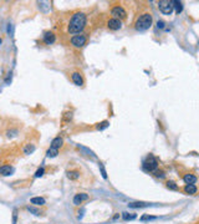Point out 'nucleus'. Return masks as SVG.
Segmentation results:
<instances>
[{
	"label": "nucleus",
	"mask_w": 199,
	"mask_h": 224,
	"mask_svg": "<svg viewBox=\"0 0 199 224\" xmlns=\"http://www.w3.org/2000/svg\"><path fill=\"white\" fill-rule=\"evenodd\" d=\"M86 25V15L84 12H75L72 15L69 25H67V31L70 34H77L80 31H82Z\"/></svg>",
	"instance_id": "1"
},
{
	"label": "nucleus",
	"mask_w": 199,
	"mask_h": 224,
	"mask_svg": "<svg viewBox=\"0 0 199 224\" xmlns=\"http://www.w3.org/2000/svg\"><path fill=\"white\" fill-rule=\"evenodd\" d=\"M152 25V15L148 12H144V14L139 15L135 22V28L138 31H146L151 28Z\"/></svg>",
	"instance_id": "2"
},
{
	"label": "nucleus",
	"mask_w": 199,
	"mask_h": 224,
	"mask_svg": "<svg viewBox=\"0 0 199 224\" xmlns=\"http://www.w3.org/2000/svg\"><path fill=\"white\" fill-rule=\"evenodd\" d=\"M143 169L146 172H154L156 169H158V161L156 160V157L152 154H148L147 158L143 161Z\"/></svg>",
	"instance_id": "3"
},
{
	"label": "nucleus",
	"mask_w": 199,
	"mask_h": 224,
	"mask_svg": "<svg viewBox=\"0 0 199 224\" xmlns=\"http://www.w3.org/2000/svg\"><path fill=\"white\" fill-rule=\"evenodd\" d=\"M158 8L161 10L162 14L164 15H170L173 12L174 8H173V0H161L158 3Z\"/></svg>",
	"instance_id": "4"
},
{
	"label": "nucleus",
	"mask_w": 199,
	"mask_h": 224,
	"mask_svg": "<svg viewBox=\"0 0 199 224\" xmlns=\"http://www.w3.org/2000/svg\"><path fill=\"white\" fill-rule=\"evenodd\" d=\"M111 14L115 16V19H118V20H123L127 18V12L126 10L122 8V6H115L112 10H111Z\"/></svg>",
	"instance_id": "5"
},
{
	"label": "nucleus",
	"mask_w": 199,
	"mask_h": 224,
	"mask_svg": "<svg viewBox=\"0 0 199 224\" xmlns=\"http://www.w3.org/2000/svg\"><path fill=\"white\" fill-rule=\"evenodd\" d=\"M86 41H87V39H86L85 35H75L71 39V44L75 47H82V46H85L86 45Z\"/></svg>",
	"instance_id": "6"
},
{
	"label": "nucleus",
	"mask_w": 199,
	"mask_h": 224,
	"mask_svg": "<svg viewBox=\"0 0 199 224\" xmlns=\"http://www.w3.org/2000/svg\"><path fill=\"white\" fill-rule=\"evenodd\" d=\"M107 26H108V29L110 30H113V31H116V30H119L122 28V22H121V20H118V19H110L108 20V22H107Z\"/></svg>",
	"instance_id": "7"
},
{
	"label": "nucleus",
	"mask_w": 199,
	"mask_h": 224,
	"mask_svg": "<svg viewBox=\"0 0 199 224\" xmlns=\"http://www.w3.org/2000/svg\"><path fill=\"white\" fill-rule=\"evenodd\" d=\"M55 40H56V37H55V34H54V33H51V31H46V33L44 34V43H45L46 45H51V44H54V43H55Z\"/></svg>",
	"instance_id": "8"
},
{
	"label": "nucleus",
	"mask_w": 199,
	"mask_h": 224,
	"mask_svg": "<svg viewBox=\"0 0 199 224\" xmlns=\"http://www.w3.org/2000/svg\"><path fill=\"white\" fill-rule=\"evenodd\" d=\"M71 80H72V82H74L75 85H77V86H82V85H84V78H82V76L80 75L78 72H74V74L71 75Z\"/></svg>",
	"instance_id": "9"
},
{
	"label": "nucleus",
	"mask_w": 199,
	"mask_h": 224,
	"mask_svg": "<svg viewBox=\"0 0 199 224\" xmlns=\"http://www.w3.org/2000/svg\"><path fill=\"white\" fill-rule=\"evenodd\" d=\"M87 198H88L87 194H85V193H78V194H76V195L74 197V204L80 205L84 201H86Z\"/></svg>",
	"instance_id": "10"
},
{
	"label": "nucleus",
	"mask_w": 199,
	"mask_h": 224,
	"mask_svg": "<svg viewBox=\"0 0 199 224\" xmlns=\"http://www.w3.org/2000/svg\"><path fill=\"white\" fill-rule=\"evenodd\" d=\"M62 143H63V140H62L61 137H55L54 140L51 141V146H50V147L59 150V148H61V147H62Z\"/></svg>",
	"instance_id": "11"
},
{
	"label": "nucleus",
	"mask_w": 199,
	"mask_h": 224,
	"mask_svg": "<svg viewBox=\"0 0 199 224\" xmlns=\"http://www.w3.org/2000/svg\"><path fill=\"white\" fill-rule=\"evenodd\" d=\"M12 173V167L9 164H4L0 167V174L2 176H10Z\"/></svg>",
	"instance_id": "12"
},
{
	"label": "nucleus",
	"mask_w": 199,
	"mask_h": 224,
	"mask_svg": "<svg viewBox=\"0 0 199 224\" xmlns=\"http://www.w3.org/2000/svg\"><path fill=\"white\" fill-rule=\"evenodd\" d=\"M183 181L185 182V184H194L197 182V177L193 174H185L183 177Z\"/></svg>",
	"instance_id": "13"
},
{
	"label": "nucleus",
	"mask_w": 199,
	"mask_h": 224,
	"mask_svg": "<svg viewBox=\"0 0 199 224\" xmlns=\"http://www.w3.org/2000/svg\"><path fill=\"white\" fill-rule=\"evenodd\" d=\"M30 203L35 204V205H44L45 204V199L43 198V197H34V198L30 199Z\"/></svg>",
	"instance_id": "14"
},
{
	"label": "nucleus",
	"mask_w": 199,
	"mask_h": 224,
	"mask_svg": "<svg viewBox=\"0 0 199 224\" xmlns=\"http://www.w3.org/2000/svg\"><path fill=\"white\" fill-rule=\"evenodd\" d=\"M184 191H185V193H187V194H195L198 189H197V187L194 186V184H187L185 188H184Z\"/></svg>",
	"instance_id": "15"
},
{
	"label": "nucleus",
	"mask_w": 199,
	"mask_h": 224,
	"mask_svg": "<svg viewBox=\"0 0 199 224\" xmlns=\"http://www.w3.org/2000/svg\"><path fill=\"white\" fill-rule=\"evenodd\" d=\"M148 205H149L148 203H144V202H133V203L128 204L129 208H143V207H148Z\"/></svg>",
	"instance_id": "16"
},
{
	"label": "nucleus",
	"mask_w": 199,
	"mask_h": 224,
	"mask_svg": "<svg viewBox=\"0 0 199 224\" xmlns=\"http://www.w3.org/2000/svg\"><path fill=\"white\" fill-rule=\"evenodd\" d=\"M173 8L176 9V12L179 14V12L183 10V4L182 2H178V0H173Z\"/></svg>",
	"instance_id": "17"
},
{
	"label": "nucleus",
	"mask_w": 199,
	"mask_h": 224,
	"mask_svg": "<svg viewBox=\"0 0 199 224\" xmlns=\"http://www.w3.org/2000/svg\"><path fill=\"white\" fill-rule=\"evenodd\" d=\"M122 218H123L125 220H133V219H136V218H137V214L125 212V213H122Z\"/></svg>",
	"instance_id": "18"
},
{
	"label": "nucleus",
	"mask_w": 199,
	"mask_h": 224,
	"mask_svg": "<svg viewBox=\"0 0 199 224\" xmlns=\"http://www.w3.org/2000/svg\"><path fill=\"white\" fill-rule=\"evenodd\" d=\"M46 154H47V157H51V158H54V157H56V156L59 154V150H56V148H52V147H50V148L47 150Z\"/></svg>",
	"instance_id": "19"
},
{
	"label": "nucleus",
	"mask_w": 199,
	"mask_h": 224,
	"mask_svg": "<svg viewBox=\"0 0 199 224\" xmlns=\"http://www.w3.org/2000/svg\"><path fill=\"white\" fill-rule=\"evenodd\" d=\"M167 188H169V189H172V191H178V189H179V187L177 186L174 182H172V181H168V182H167Z\"/></svg>",
	"instance_id": "20"
},
{
	"label": "nucleus",
	"mask_w": 199,
	"mask_h": 224,
	"mask_svg": "<svg viewBox=\"0 0 199 224\" xmlns=\"http://www.w3.org/2000/svg\"><path fill=\"white\" fill-rule=\"evenodd\" d=\"M34 150H35V146H34V144H28V146L24 148V153H25V154H30L31 152H34Z\"/></svg>",
	"instance_id": "21"
},
{
	"label": "nucleus",
	"mask_w": 199,
	"mask_h": 224,
	"mask_svg": "<svg viewBox=\"0 0 199 224\" xmlns=\"http://www.w3.org/2000/svg\"><path fill=\"white\" fill-rule=\"evenodd\" d=\"M108 126H110V122H108V121H103V122L98 123V126H97V129L102 131V129H105V128H107Z\"/></svg>",
	"instance_id": "22"
},
{
	"label": "nucleus",
	"mask_w": 199,
	"mask_h": 224,
	"mask_svg": "<svg viewBox=\"0 0 199 224\" xmlns=\"http://www.w3.org/2000/svg\"><path fill=\"white\" fill-rule=\"evenodd\" d=\"M28 210H29V212H31V213H34L35 215H40V214H41V210H40V209L34 208V207H30V205L28 207Z\"/></svg>",
	"instance_id": "23"
},
{
	"label": "nucleus",
	"mask_w": 199,
	"mask_h": 224,
	"mask_svg": "<svg viewBox=\"0 0 199 224\" xmlns=\"http://www.w3.org/2000/svg\"><path fill=\"white\" fill-rule=\"evenodd\" d=\"M98 168H100V171H101L102 177H103L105 179H107V172H106V169H105V167H103V164H102V163H100V164H98Z\"/></svg>",
	"instance_id": "24"
},
{
	"label": "nucleus",
	"mask_w": 199,
	"mask_h": 224,
	"mask_svg": "<svg viewBox=\"0 0 199 224\" xmlns=\"http://www.w3.org/2000/svg\"><path fill=\"white\" fill-rule=\"evenodd\" d=\"M67 177H69L70 179H77V178L80 177V173H78V172H75V171H74V172H69V173H67Z\"/></svg>",
	"instance_id": "25"
},
{
	"label": "nucleus",
	"mask_w": 199,
	"mask_h": 224,
	"mask_svg": "<svg viewBox=\"0 0 199 224\" xmlns=\"http://www.w3.org/2000/svg\"><path fill=\"white\" fill-rule=\"evenodd\" d=\"M44 172H45V169H44V168H39V169L36 171V173H35V177H36V178L41 177V176L44 174Z\"/></svg>",
	"instance_id": "26"
},
{
	"label": "nucleus",
	"mask_w": 199,
	"mask_h": 224,
	"mask_svg": "<svg viewBox=\"0 0 199 224\" xmlns=\"http://www.w3.org/2000/svg\"><path fill=\"white\" fill-rule=\"evenodd\" d=\"M157 28H158V29H163V28H164V21L158 20V21H157Z\"/></svg>",
	"instance_id": "27"
},
{
	"label": "nucleus",
	"mask_w": 199,
	"mask_h": 224,
	"mask_svg": "<svg viewBox=\"0 0 199 224\" xmlns=\"http://www.w3.org/2000/svg\"><path fill=\"white\" fill-rule=\"evenodd\" d=\"M151 219H154V217H151V215H143L141 218V220H151Z\"/></svg>",
	"instance_id": "28"
},
{
	"label": "nucleus",
	"mask_w": 199,
	"mask_h": 224,
	"mask_svg": "<svg viewBox=\"0 0 199 224\" xmlns=\"http://www.w3.org/2000/svg\"><path fill=\"white\" fill-rule=\"evenodd\" d=\"M16 214H18V212H16V209H15L14 210V215H12V224H16V217H18Z\"/></svg>",
	"instance_id": "29"
},
{
	"label": "nucleus",
	"mask_w": 199,
	"mask_h": 224,
	"mask_svg": "<svg viewBox=\"0 0 199 224\" xmlns=\"http://www.w3.org/2000/svg\"><path fill=\"white\" fill-rule=\"evenodd\" d=\"M8 33L10 35H12V25L11 24H9V26H8Z\"/></svg>",
	"instance_id": "30"
}]
</instances>
